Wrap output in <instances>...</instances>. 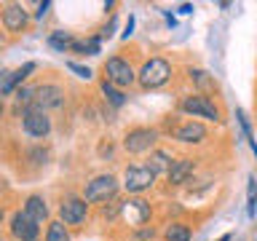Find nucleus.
<instances>
[{"instance_id":"obj_1","label":"nucleus","mask_w":257,"mask_h":241,"mask_svg":"<svg viewBox=\"0 0 257 241\" xmlns=\"http://www.w3.org/2000/svg\"><path fill=\"white\" fill-rule=\"evenodd\" d=\"M169 78H172V64H169L166 59H158V56L150 59V62H145L142 70H140L142 88H158V86H164Z\"/></svg>"},{"instance_id":"obj_2","label":"nucleus","mask_w":257,"mask_h":241,"mask_svg":"<svg viewBox=\"0 0 257 241\" xmlns=\"http://www.w3.org/2000/svg\"><path fill=\"white\" fill-rule=\"evenodd\" d=\"M22 126L30 137H38L40 140V137H46L51 132V118H48L46 110H40L38 104H30V107H24V112H22Z\"/></svg>"},{"instance_id":"obj_3","label":"nucleus","mask_w":257,"mask_h":241,"mask_svg":"<svg viewBox=\"0 0 257 241\" xmlns=\"http://www.w3.org/2000/svg\"><path fill=\"white\" fill-rule=\"evenodd\" d=\"M115 190H118L115 177H112V174H99V177H94V180L86 185L83 198L88 201V204H96V201L112 198V196H115Z\"/></svg>"},{"instance_id":"obj_4","label":"nucleus","mask_w":257,"mask_h":241,"mask_svg":"<svg viewBox=\"0 0 257 241\" xmlns=\"http://www.w3.org/2000/svg\"><path fill=\"white\" fill-rule=\"evenodd\" d=\"M182 110L190 112V115L196 118H206V120H220V110H217V104L209 99V96H185L182 99Z\"/></svg>"},{"instance_id":"obj_5","label":"nucleus","mask_w":257,"mask_h":241,"mask_svg":"<svg viewBox=\"0 0 257 241\" xmlns=\"http://www.w3.org/2000/svg\"><path fill=\"white\" fill-rule=\"evenodd\" d=\"M86 214H88V201L86 198L67 196L59 206V217H62L64 225H80L86 220Z\"/></svg>"},{"instance_id":"obj_6","label":"nucleus","mask_w":257,"mask_h":241,"mask_svg":"<svg viewBox=\"0 0 257 241\" xmlns=\"http://www.w3.org/2000/svg\"><path fill=\"white\" fill-rule=\"evenodd\" d=\"M104 72H107V80L112 86H132L134 83V70L132 64H128L126 59H120V56H112V59H107V67H104Z\"/></svg>"},{"instance_id":"obj_7","label":"nucleus","mask_w":257,"mask_h":241,"mask_svg":"<svg viewBox=\"0 0 257 241\" xmlns=\"http://www.w3.org/2000/svg\"><path fill=\"white\" fill-rule=\"evenodd\" d=\"M156 137L158 134L153 132V129H132L123 140V148L128 153H134V156H140V153H148L153 145H156Z\"/></svg>"},{"instance_id":"obj_8","label":"nucleus","mask_w":257,"mask_h":241,"mask_svg":"<svg viewBox=\"0 0 257 241\" xmlns=\"http://www.w3.org/2000/svg\"><path fill=\"white\" fill-rule=\"evenodd\" d=\"M153 180H156V174H153L148 166H128L126 174H123V185H126L128 193L148 190L150 185H153Z\"/></svg>"},{"instance_id":"obj_9","label":"nucleus","mask_w":257,"mask_h":241,"mask_svg":"<svg viewBox=\"0 0 257 241\" xmlns=\"http://www.w3.org/2000/svg\"><path fill=\"white\" fill-rule=\"evenodd\" d=\"M11 233L19 241H35L38 233H40V225L32 220V217L27 212H16L11 217Z\"/></svg>"},{"instance_id":"obj_10","label":"nucleus","mask_w":257,"mask_h":241,"mask_svg":"<svg viewBox=\"0 0 257 241\" xmlns=\"http://www.w3.org/2000/svg\"><path fill=\"white\" fill-rule=\"evenodd\" d=\"M62 88L54 86V83H43L35 88V104L40 110H48V107H59L62 104Z\"/></svg>"},{"instance_id":"obj_11","label":"nucleus","mask_w":257,"mask_h":241,"mask_svg":"<svg viewBox=\"0 0 257 241\" xmlns=\"http://www.w3.org/2000/svg\"><path fill=\"white\" fill-rule=\"evenodd\" d=\"M3 27L8 32H22L24 27H27V11H24L22 6H16V3L6 6L3 8Z\"/></svg>"},{"instance_id":"obj_12","label":"nucleus","mask_w":257,"mask_h":241,"mask_svg":"<svg viewBox=\"0 0 257 241\" xmlns=\"http://www.w3.org/2000/svg\"><path fill=\"white\" fill-rule=\"evenodd\" d=\"M120 212H123V217L128 220V225H145V220L150 217V206L145 204V201L134 198V201H126V204L120 206Z\"/></svg>"},{"instance_id":"obj_13","label":"nucleus","mask_w":257,"mask_h":241,"mask_svg":"<svg viewBox=\"0 0 257 241\" xmlns=\"http://www.w3.org/2000/svg\"><path fill=\"white\" fill-rule=\"evenodd\" d=\"M190 174H193V161L190 158L172 161V169H169V182H172V185H182V182H188Z\"/></svg>"},{"instance_id":"obj_14","label":"nucleus","mask_w":257,"mask_h":241,"mask_svg":"<svg viewBox=\"0 0 257 241\" xmlns=\"http://www.w3.org/2000/svg\"><path fill=\"white\" fill-rule=\"evenodd\" d=\"M177 140L180 142H204V137H206V129L201 126V124H182L180 129H177Z\"/></svg>"},{"instance_id":"obj_15","label":"nucleus","mask_w":257,"mask_h":241,"mask_svg":"<svg viewBox=\"0 0 257 241\" xmlns=\"http://www.w3.org/2000/svg\"><path fill=\"white\" fill-rule=\"evenodd\" d=\"M24 212H27L38 225L48 220V206H46V201L40 198V196H30V198H27V204H24Z\"/></svg>"},{"instance_id":"obj_16","label":"nucleus","mask_w":257,"mask_h":241,"mask_svg":"<svg viewBox=\"0 0 257 241\" xmlns=\"http://www.w3.org/2000/svg\"><path fill=\"white\" fill-rule=\"evenodd\" d=\"M46 241H70V233H67V228H64V222H62V220L48 222Z\"/></svg>"},{"instance_id":"obj_17","label":"nucleus","mask_w":257,"mask_h":241,"mask_svg":"<svg viewBox=\"0 0 257 241\" xmlns=\"http://www.w3.org/2000/svg\"><path fill=\"white\" fill-rule=\"evenodd\" d=\"M150 161H153V164H150L148 169H150L153 174H158V172H166V174H169V169H172V164H169V156H166V153H161V150L153 153Z\"/></svg>"},{"instance_id":"obj_18","label":"nucleus","mask_w":257,"mask_h":241,"mask_svg":"<svg viewBox=\"0 0 257 241\" xmlns=\"http://www.w3.org/2000/svg\"><path fill=\"white\" fill-rule=\"evenodd\" d=\"M166 241H190V230L185 228V225L174 222L166 228Z\"/></svg>"},{"instance_id":"obj_19","label":"nucleus","mask_w":257,"mask_h":241,"mask_svg":"<svg viewBox=\"0 0 257 241\" xmlns=\"http://www.w3.org/2000/svg\"><path fill=\"white\" fill-rule=\"evenodd\" d=\"M102 91H104V96L110 99V104H115V107H120V104L126 102V96L118 91V88H112V83L110 80H102Z\"/></svg>"},{"instance_id":"obj_20","label":"nucleus","mask_w":257,"mask_h":241,"mask_svg":"<svg viewBox=\"0 0 257 241\" xmlns=\"http://www.w3.org/2000/svg\"><path fill=\"white\" fill-rule=\"evenodd\" d=\"M16 102L27 104V107H30V104H35V88H32V86H19V88H16Z\"/></svg>"},{"instance_id":"obj_21","label":"nucleus","mask_w":257,"mask_h":241,"mask_svg":"<svg viewBox=\"0 0 257 241\" xmlns=\"http://www.w3.org/2000/svg\"><path fill=\"white\" fill-rule=\"evenodd\" d=\"M48 43H51V46L56 48V51H64V48L72 46L75 40H70V35H64V32H54V35L48 38Z\"/></svg>"},{"instance_id":"obj_22","label":"nucleus","mask_w":257,"mask_h":241,"mask_svg":"<svg viewBox=\"0 0 257 241\" xmlns=\"http://www.w3.org/2000/svg\"><path fill=\"white\" fill-rule=\"evenodd\" d=\"M190 78L196 80V83H198L201 88H212V86H214V80L209 78V75H206L204 70H190Z\"/></svg>"},{"instance_id":"obj_23","label":"nucleus","mask_w":257,"mask_h":241,"mask_svg":"<svg viewBox=\"0 0 257 241\" xmlns=\"http://www.w3.org/2000/svg\"><path fill=\"white\" fill-rule=\"evenodd\" d=\"M254 196H257V180H249V217H254Z\"/></svg>"},{"instance_id":"obj_24","label":"nucleus","mask_w":257,"mask_h":241,"mask_svg":"<svg viewBox=\"0 0 257 241\" xmlns=\"http://www.w3.org/2000/svg\"><path fill=\"white\" fill-rule=\"evenodd\" d=\"M67 67L72 70V72H78V78H91V70H88V67H83V64H75V62H67Z\"/></svg>"},{"instance_id":"obj_25","label":"nucleus","mask_w":257,"mask_h":241,"mask_svg":"<svg viewBox=\"0 0 257 241\" xmlns=\"http://www.w3.org/2000/svg\"><path fill=\"white\" fill-rule=\"evenodd\" d=\"M48 8H51V3H48V0H46V3H40V6H38V14H35V16H38V19H43Z\"/></svg>"},{"instance_id":"obj_26","label":"nucleus","mask_w":257,"mask_h":241,"mask_svg":"<svg viewBox=\"0 0 257 241\" xmlns=\"http://www.w3.org/2000/svg\"><path fill=\"white\" fill-rule=\"evenodd\" d=\"M132 30H134V16H128V22H126V32H123V38L132 35Z\"/></svg>"},{"instance_id":"obj_27","label":"nucleus","mask_w":257,"mask_h":241,"mask_svg":"<svg viewBox=\"0 0 257 241\" xmlns=\"http://www.w3.org/2000/svg\"><path fill=\"white\" fill-rule=\"evenodd\" d=\"M180 14H193V6H190V3H185V6H180Z\"/></svg>"},{"instance_id":"obj_28","label":"nucleus","mask_w":257,"mask_h":241,"mask_svg":"<svg viewBox=\"0 0 257 241\" xmlns=\"http://www.w3.org/2000/svg\"><path fill=\"white\" fill-rule=\"evenodd\" d=\"M220 241H230V236H222V238H220Z\"/></svg>"},{"instance_id":"obj_29","label":"nucleus","mask_w":257,"mask_h":241,"mask_svg":"<svg viewBox=\"0 0 257 241\" xmlns=\"http://www.w3.org/2000/svg\"><path fill=\"white\" fill-rule=\"evenodd\" d=\"M0 115H3V102H0Z\"/></svg>"},{"instance_id":"obj_30","label":"nucleus","mask_w":257,"mask_h":241,"mask_svg":"<svg viewBox=\"0 0 257 241\" xmlns=\"http://www.w3.org/2000/svg\"><path fill=\"white\" fill-rule=\"evenodd\" d=\"M0 46H3V38H0Z\"/></svg>"},{"instance_id":"obj_31","label":"nucleus","mask_w":257,"mask_h":241,"mask_svg":"<svg viewBox=\"0 0 257 241\" xmlns=\"http://www.w3.org/2000/svg\"><path fill=\"white\" fill-rule=\"evenodd\" d=\"M0 241H3V238H0Z\"/></svg>"}]
</instances>
